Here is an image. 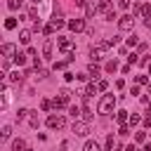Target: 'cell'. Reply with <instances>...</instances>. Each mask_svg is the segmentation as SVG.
<instances>
[{
	"label": "cell",
	"instance_id": "cell-1",
	"mask_svg": "<svg viewBox=\"0 0 151 151\" xmlns=\"http://www.w3.org/2000/svg\"><path fill=\"white\" fill-rule=\"evenodd\" d=\"M113 106H116V97H113V94H104V97L99 99L97 111H99V113H111V111H113Z\"/></svg>",
	"mask_w": 151,
	"mask_h": 151
},
{
	"label": "cell",
	"instance_id": "cell-2",
	"mask_svg": "<svg viewBox=\"0 0 151 151\" xmlns=\"http://www.w3.org/2000/svg\"><path fill=\"white\" fill-rule=\"evenodd\" d=\"M118 28L120 31H132L134 28V14H123L118 19Z\"/></svg>",
	"mask_w": 151,
	"mask_h": 151
},
{
	"label": "cell",
	"instance_id": "cell-3",
	"mask_svg": "<svg viewBox=\"0 0 151 151\" xmlns=\"http://www.w3.org/2000/svg\"><path fill=\"white\" fill-rule=\"evenodd\" d=\"M73 134H76V137H87V134H90V125H87L85 120H76V123H73Z\"/></svg>",
	"mask_w": 151,
	"mask_h": 151
},
{
	"label": "cell",
	"instance_id": "cell-4",
	"mask_svg": "<svg viewBox=\"0 0 151 151\" xmlns=\"http://www.w3.org/2000/svg\"><path fill=\"white\" fill-rule=\"evenodd\" d=\"M47 127L50 130H59V127H64V118L61 116H47Z\"/></svg>",
	"mask_w": 151,
	"mask_h": 151
},
{
	"label": "cell",
	"instance_id": "cell-5",
	"mask_svg": "<svg viewBox=\"0 0 151 151\" xmlns=\"http://www.w3.org/2000/svg\"><path fill=\"white\" fill-rule=\"evenodd\" d=\"M97 12H101V14H104V17H109V14H111V12H113V5H111V2H109V0H101V2H99V5H97Z\"/></svg>",
	"mask_w": 151,
	"mask_h": 151
},
{
	"label": "cell",
	"instance_id": "cell-6",
	"mask_svg": "<svg viewBox=\"0 0 151 151\" xmlns=\"http://www.w3.org/2000/svg\"><path fill=\"white\" fill-rule=\"evenodd\" d=\"M68 28L76 31V33H78V31H85V19H71V21H68Z\"/></svg>",
	"mask_w": 151,
	"mask_h": 151
},
{
	"label": "cell",
	"instance_id": "cell-7",
	"mask_svg": "<svg viewBox=\"0 0 151 151\" xmlns=\"http://www.w3.org/2000/svg\"><path fill=\"white\" fill-rule=\"evenodd\" d=\"M57 47H59L61 52H68V50H71V40H68V38H57Z\"/></svg>",
	"mask_w": 151,
	"mask_h": 151
},
{
	"label": "cell",
	"instance_id": "cell-8",
	"mask_svg": "<svg viewBox=\"0 0 151 151\" xmlns=\"http://www.w3.org/2000/svg\"><path fill=\"white\" fill-rule=\"evenodd\" d=\"M14 54H17V47L12 42H5L2 45V57H14Z\"/></svg>",
	"mask_w": 151,
	"mask_h": 151
},
{
	"label": "cell",
	"instance_id": "cell-9",
	"mask_svg": "<svg viewBox=\"0 0 151 151\" xmlns=\"http://www.w3.org/2000/svg\"><path fill=\"white\" fill-rule=\"evenodd\" d=\"M137 14H142L144 19H149V17H151V5H142V7H137Z\"/></svg>",
	"mask_w": 151,
	"mask_h": 151
},
{
	"label": "cell",
	"instance_id": "cell-10",
	"mask_svg": "<svg viewBox=\"0 0 151 151\" xmlns=\"http://www.w3.org/2000/svg\"><path fill=\"white\" fill-rule=\"evenodd\" d=\"M83 151H99V144L92 142V139H87V142L83 144Z\"/></svg>",
	"mask_w": 151,
	"mask_h": 151
},
{
	"label": "cell",
	"instance_id": "cell-11",
	"mask_svg": "<svg viewBox=\"0 0 151 151\" xmlns=\"http://www.w3.org/2000/svg\"><path fill=\"white\" fill-rule=\"evenodd\" d=\"M116 120H118L120 125H125V123L130 120V116H127V111H118V113H116Z\"/></svg>",
	"mask_w": 151,
	"mask_h": 151
},
{
	"label": "cell",
	"instance_id": "cell-12",
	"mask_svg": "<svg viewBox=\"0 0 151 151\" xmlns=\"http://www.w3.org/2000/svg\"><path fill=\"white\" fill-rule=\"evenodd\" d=\"M101 54H104V52H101V50H99V47H94V50H92V52H90V57H92V61H101V59H104V57H101Z\"/></svg>",
	"mask_w": 151,
	"mask_h": 151
},
{
	"label": "cell",
	"instance_id": "cell-13",
	"mask_svg": "<svg viewBox=\"0 0 151 151\" xmlns=\"http://www.w3.org/2000/svg\"><path fill=\"white\" fill-rule=\"evenodd\" d=\"M12 151H26V144H24V139H14V144H12Z\"/></svg>",
	"mask_w": 151,
	"mask_h": 151
},
{
	"label": "cell",
	"instance_id": "cell-14",
	"mask_svg": "<svg viewBox=\"0 0 151 151\" xmlns=\"http://www.w3.org/2000/svg\"><path fill=\"white\" fill-rule=\"evenodd\" d=\"M5 28H7V31L17 28V19H14V17H7V19H5Z\"/></svg>",
	"mask_w": 151,
	"mask_h": 151
},
{
	"label": "cell",
	"instance_id": "cell-15",
	"mask_svg": "<svg viewBox=\"0 0 151 151\" xmlns=\"http://www.w3.org/2000/svg\"><path fill=\"white\" fill-rule=\"evenodd\" d=\"M19 40H21L24 45H28V42H31V31H21V33H19Z\"/></svg>",
	"mask_w": 151,
	"mask_h": 151
},
{
	"label": "cell",
	"instance_id": "cell-16",
	"mask_svg": "<svg viewBox=\"0 0 151 151\" xmlns=\"http://www.w3.org/2000/svg\"><path fill=\"white\" fill-rule=\"evenodd\" d=\"M14 64H17V66H24V64H26V54L17 52V54H14Z\"/></svg>",
	"mask_w": 151,
	"mask_h": 151
},
{
	"label": "cell",
	"instance_id": "cell-17",
	"mask_svg": "<svg viewBox=\"0 0 151 151\" xmlns=\"http://www.w3.org/2000/svg\"><path fill=\"white\" fill-rule=\"evenodd\" d=\"M139 123H142V118H139L137 113H132V116H130V120H127V125H130V127H134V125H139Z\"/></svg>",
	"mask_w": 151,
	"mask_h": 151
},
{
	"label": "cell",
	"instance_id": "cell-18",
	"mask_svg": "<svg viewBox=\"0 0 151 151\" xmlns=\"http://www.w3.org/2000/svg\"><path fill=\"white\" fill-rule=\"evenodd\" d=\"M87 73H90L92 78H97V76H99V66H94V64H90V66H87Z\"/></svg>",
	"mask_w": 151,
	"mask_h": 151
},
{
	"label": "cell",
	"instance_id": "cell-19",
	"mask_svg": "<svg viewBox=\"0 0 151 151\" xmlns=\"http://www.w3.org/2000/svg\"><path fill=\"white\" fill-rule=\"evenodd\" d=\"M68 113H71V118H73V120H78V118H80V109H78V106H71V109H68Z\"/></svg>",
	"mask_w": 151,
	"mask_h": 151
},
{
	"label": "cell",
	"instance_id": "cell-20",
	"mask_svg": "<svg viewBox=\"0 0 151 151\" xmlns=\"http://www.w3.org/2000/svg\"><path fill=\"white\" fill-rule=\"evenodd\" d=\"M116 68H118V61H116V59H113V61H106V71H109V73H113Z\"/></svg>",
	"mask_w": 151,
	"mask_h": 151
},
{
	"label": "cell",
	"instance_id": "cell-21",
	"mask_svg": "<svg viewBox=\"0 0 151 151\" xmlns=\"http://www.w3.org/2000/svg\"><path fill=\"white\" fill-rule=\"evenodd\" d=\"M40 109H42V111H50V109H54V106H52L50 99H42V101H40Z\"/></svg>",
	"mask_w": 151,
	"mask_h": 151
},
{
	"label": "cell",
	"instance_id": "cell-22",
	"mask_svg": "<svg viewBox=\"0 0 151 151\" xmlns=\"http://www.w3.org/2000/svg\"><path fill=\"white\" fill-rule=\"evenodd\" d=\"M0 134H2V139H9V137H12V127H9V125H5Z\"/></svg>",
	"mask_w": 151,
	"mask_h": 151
},
{
	"label": "cell",
	"instance_id": "cell-23",
	"mask_svg": "<svg viewBox=\"0 0 151 151\" xmlns=\"http://www.w3.org/2000/svg\"><path fill=\"white\" fill-rule=\"evenodd\" d=\"M7 7L9 9H19L21 7V0H7Z\"/></svg>",
	"mask_w": 151,
	"mask_h": 151
},
{
	"label": "cell",
	"instance_id": "cell-24",
	"mask_svg": "<svg viewBox=\"0 0 151 151\" xmlns=\"http://www.w3.org/2000/svg\"><path fill=\"white\" fill-rule=\"evenodd\" d=\"M50 24H52V26H54V31H57V28H61V26H64V19H57V17H54Z\"/></svg>",
	"mask_w": 151,
	"mask_h": 151
},
{
	"label": "cell",
	"instance_id": "cell-25",
	"mask_svg": "<svg viewBox=\"0 0 151 151\" xmlns=\"http://www.w3.org/2000/svg\"><path fill=\"white\" fill-rule=\"evenodd\" d=\"M42 54H45V57H50V54H52V42H50V40L45 42V47H42Z\"/></svg>",
	"mask_w": 151,
	"mask_h": 151
},
{
	"label": "cell",
	"instance_id": "cell-26",
	"mask_svg": "<svg viewBox=\"0 0 151 151\" xmlns=\"http://www.w3.org/2000/svg\"><path fill=\"white\" fill-rule=\"evenodd\" d=\"M134 83H137V85H149V78H146V76H137Z\"/></svg>",
	"mask_w": 151,
	"mask_h": 151
},
{
	"label": "cell",
	"instance_id": "cell-27",
	"mask_svg": "<svg viewBox=\"0 0 151 151\" xmlns=\"http://www.w3.org/2000/svg\"><path fill=\"white\" fill-rule=\"evenodd\" d=\"M42 33H45V35H52V33H54V26H52V24L42 26Z\"/></svg>",
	"mask_w": 151,
	"mask_h": 151
},
{
	"label": "cell",
	"instance_id": "cell-28",
	"mask_svg": "<svg viewBox=\"0 0 151 151\" xmlns=\"http://www.w3.org/2000/svg\"><path fill=\"white\" fill-rule=\"evenodd\" d=\"M26 116H28V109H24V106H21V109L17 111V118L21 120V118H26Z\"/></svg>",
	"mask_w": 151,
	"mask_h": 151
},
{
	"label": "cell",
	"instance_id": "cell-29",
	"mask_svg": "<svg viewBox=\"0 0 151 151\" xmlns=\"http://www.w3.org/2000/svg\"><path fill=\"white\" fill-rule=\"evenodd\" d=\"M85 14H87V17H92V14H97V7H92V5H87V7H85Z\"/></svg>",
	"mask_w": 151,
	"mask_h": 151
},
{
	"label": "cell",
	"instance_id": "cell-30",
	"mask_svg": "<svg viewBox=\"0 0 151 151\" xmlns=\"http://www.w3.org/2000/svg\"><path fill=\"white\" fill-rule=\"evenodd\" d=\"M52 68H54V71H61V68H66V61H54Z\"/></svg>",
	"mask_w": 151,
	"mask_h": 151
},
{
	"label": "cell",
	"instance_id": "cell-31",
	"mask_svg": "<svg viewBox=\"0 0 151 151\" xmlns=\"http://www.w3.org/2000/svg\"><path fill=\"white\" fill-rule=\"evenodd\" d=\"M9 80H12V83H19V80H21V76H19V71H14V73H9Z\"/></svg>",
	"mask_w": 151,
	"mask_h": 151
},
{
	"label": "cell",
	"instance_id": "cell-32",
	"mask_svg": "<svg viewBox=\"0 0 151 151\" xmlns=\"http://www.w3.org/2000/svg\"><path fill=\"white\" fill-rule=\"evenodd\" d=\"M106 87H109V83H106V80H99V83H97V90H99V92H104Z\"/></svg>",
	"mask_w": 151,
	"mask_h": 151
},
{
	"label": "cell",
	"instance_id": "cell-33",
	"mask_svg": "<svg viewBox=\"0 0 151 151\" xmlns=\"http://www.w3.org/2000/svg\"><path fill=\"white\" fill-rule=\"evenodd\" d=\"M106 151H113V137L111 134L106 137Z\"/></svg>",
	"mask_w": 151,
	"mask_h": 151
},
{
	"label": "cell",
	"instance_id": "cell-34",
	"mask_svg": "<svg viewBox=\"0 0 151 151\" xmlns=\"http://www.w3.org/2000/svg\"><path fill=\"white\" fill-rule=\"evenodd\" d=\"M118 7H120V9H127V7H130V0H118Z\"/></svg>",
	"mask_w": 151,
	"mask_h": 151
},
{
	"label": "cell",
	"instance_id": "cell-35",
	"mask_svg": "<svg viewBox=\"0 0 151 151\" xmlns=\"http://www.w3.org/2000/svg\"><path fill=\"white\" fill-rule=\"evenodd\" d=\"M127 45L134 47V45H137V35H130V38H127Z\"/></svg>",
	"mask_w": 151,
	"mask_h": 151
},
{
	"label": "cell",
	"instance_id": "cell-36",
	"mask_svg": "<svg viewBox=\"0 0 151 151\" xmlns=\"http://www.w3.org/2000/svg\"><path fill=\"white\" fill-rule=\"evenodd\" d=\"M134 139H137V142H144V139H146V132H137Z\"/></svg>",
	"mask_w": 151,
	"mask_h": 151
},
{
	"label": "cell",
	"instance_id": "cell-37",
	"mask_svg": "<svg viewBox=\"0 0 151 151\" xmlns=\"http://www.w3.org/2000/svg\"><path fill=\"white\" fill-rule=\"evenodd\" d=\"M127 61H130V64H134V61H139V59H137V54H134V52H132V54H130V57H127Z\"/></svg>",
	"mask_w": 151,
	"mask_h": 151
},
{
	"label": "cell",
	"instance_id": "cell-38",
	"mask_svg": "<svg viewBox=\"0 0 151 151\" xmlns=\"http://www.w3.org/2000/svg\"><path fill=\"white\" fill-rule=\"evenodd\" d=\"M144 127H151V116H146V118H144Z\"/></svg>",
	"mask_w": 151,
	"mask_h": 151
},
{
	"label": "cell",
	"instance_id": "cell-39",
	"mask_svg": "<svg viewBox=\"0 0 151 151\" xmlns=\"http://www.w3.org/2000/svg\"><path fill=\"white\" fill-rule=\"evenodd\" d=\"M76 5L78 7H87V0H76Z\"/></svg>",
	"mask_w": 151,
	"mask_h": 151
},
{
	"label": "cell",
	"instance_id": "cell-40",
	"mask_svg": "<svg viewBox=\"0 0 151 151\" xmlns=\"http://www.w3.org/2000/svg\"><path fill=\"white\" fill-rule=\"evenodd\" d=\"M125 151H137V146H134V144H127V146H125Z\"/></svg>",
	"mask_w": 151,
	"mask_h": 151
},
{
	"label": "cell",
	"instance_id": "cell-41",
	"mask_svg": "<svg viewBox=\"0 0 151 151\" xmlns=\"http://www.w3.org/2000/svg\"><path fill=\"white\" fill-rule=\"evenodd\" d=\"M144 24H146V28H151V17H149V19H144Z\"/></svg>",
	"mask_w": 151,
	"mask_h": 151
},
{
	"label": "cell",
	"instance_id": "cell-42",
	"mask_svg": "<svg viewBox=\"0 0 151 151\" xmlns=\"http://www.w3.org/2000/svg\"><path fill=\"white\" fill-rule=\"evenodd\" d=\"M144 151H151V144H146V146H144Z\"/></svg>",
	"mask_w": 151,
	"mask_h": 151
},
{
	"label": "cell",
	"instance_id": "cell-43",
	"mask_svg": "<svg viewBox=\"0 0 151 151\" xmlns=\"http://www.w3.org/2000/svg\"><path fill=\"white\" fill-rule=\"evenodd\" d=\"M146 68H149V73H151V64H146Z\"/></svg>",
	"mask_w": 151,
	"mask_h": 151
},
{
	"label": "cell",
	"instance_id": "cell-44",
	"mask_svg": "<svg viewBox=\"0 0 151 151\" xmlns=\"http://www.w3.org/2000/svg\"><path fill=\"white\" fill-rule=\"evenodd\" d=\"M31 2H35V5H38V2H42V0H31Z\"/></svg>",
	"mask_w": 151,
	"mask_h": 151
},
{
	"label": "cell",
	"instance_id": "cell-45",
	"mask_svg": "<svg viewBox=\"0 0 151 151\" xmlns=\"http://www.w3.org/2000/svg\"><path fill=\"white\" fill-rule=\"evenodd\" d=\"M149 92H151V83H149Z\"/></svg>",
	"mask_w": 151,
	"mask_h": 151
},
{
	"label": "cell",
	"instance_id": "cell-46",
	"mask_svg": "<svg viewBox=\"0 0 151 151\" xmlns=\"http://www.w3.org/2000/svg\"><path fill=\"white\" fill-rule=\"evenodd\" d=\"M149 111H151V101H149Z\"/></svg>",
	"mask_w": 151,
	"mask_h": 151
},
{
	"label": "cell",
	"instance_id": "cell-47",
	"mask_svg": "<svg viewBox=\"0 0 151 151\" xmlns=\"http://www.w3.org/2000/svg\"><path fill=\"white\" fill-rule=\"evenodd\" d=\"M113 151H118V149H113Z\"/></svg>",
	"mask_w": 151,
	"mask_h": 151
},
{
	"label": "cell",
	"instance_id": "cell-48",
	"mask_svg": "<svg viewBox=\"0 0 151 151\" xmlns=\"http://www.w3.org/2000/svg\"><path fill=\"white\" fill-rule=\"evenodd\" d=\"M26 151H31V149H26Z\"/></svg>",
	"mask_w": 151,
	"mask_h": 151
}]
</instances>
